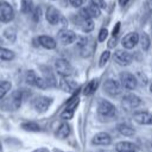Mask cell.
Listing matches in <instances>:
<instances>
[{
  "label": "cell",
  "mask_w": 152,
  "mask_h": 152,
  "mask_svg": "<svg viewBox=\"0 0 152 152\" xmlns=\"http://www.w3.org/2000/svg\"><path fill=\"white\" fill-rule=\"evenodd\" d=\"M40 14H42V11H40V7H36L33 10V20L37 23L39 19H40Z\"/></svg>",
  "instance_id": "obj_36"
},
{
  "label": "cell",
  "mask_w": 152,
  "mask_h": 152,
  "mask_svg": "<svg viewBox=\"0 0 152 152\" xmlns=\"http://www.w3.org/2000/svg\"><path fill=\"white\" fill-rule=\"evenodd\" d=\"M24 100V95L21 90H15L11 94V96L8 99L5 100V103L2 104V107L5 108V110H15L21 106V102Z\"/></svg>",
  "instance_id": "obj_2"
},
{
  "label": "cell",
  "mask_w": 152,
  "mask_h": 152,
  "mask_svg": "<svg viewBox=\"0 0 152 152\" xmlns=\"http://www.w3.org/2000/svg\"><path fill=\"white\" fill-rule=\"evenodd\" d=\"M115 150L116 152H135L137 146L129 141H119L115 145Z\"/></svg>",
  "instance_id": "obj_17"
},
{
  "label": "cell",
  "mask_w": 152,
  "mask_h": 152,
  "mask_svg": "<svg viewBox=\"0 0 152 152\" xmlns=\"http://www.w3.org/2000/svg\"><path fill=\"white\" fill-rule=\"evenodd\" d=\"M110 142H112V138L106 132H100V133L95 134L94 138H93V140H91V144H94V145H101V146L109 145Z\"/></svg>",
  "instance_id": "obj_15"
},
{
  "label": "cell",
  "mask_w": 152,
  "mask_h": 152,
  "mask_svg": "<svg viewBox=\"0 0 152 152\" xmlns=\"http://www.w3.org/2000/svg\"><path fill=\"white\" fill-rule=\"evenodd\" d=\"M13 18H14L13 7L8 2L1 1L0 2V23H10Z\"/></svg>",
  "instance_id": "obj_6"
},
{
  "label": "cell",
  "mask_w": 152,
  "mask_h": 152,
  "mask_svg": "<svg viewBox=\"0 0 152 152\" xmlns=\"http://www.w3.org/2000/svg\"><path fill=\"white\" fill-rule=\"evenodd\" d=\"M120 84H121V87H124L128 90H133L138 86V80L133 74L124 71L120 74Z\"/></svg>",
  "instance_id": "obj_5"
},
{
  "label": "cell",
  "mask_w": 152,
  "mask_h": 152,
  "mask_svg": "<svg viewBox=\"0 0 152 152\" xmlns=\"http://www.w3.org/2000/svg\"><path fill=\"white\" fill-rule=\"evenodd\" d=\"M32 152H49V150H48V148H45V147H38V148L33 150Z\"/></svg>",
  "instance_id": "obj_41"
},
{
  "label": "cell",
  "mask_w": 152,
  "mask_h": 152,
  "mask_svg": "<svg viewBox=\"0 0 152 152\" xmlns=\"http://www.w3.org/2000/svg\"><path fill=\"white\" fill-rule=\"evenodd\" d=\"M103 90H104L108 95H110V96H116V95H119V94L121 93V84H120V82L109 78V80H107V81L104 82V84H103Z\"/></svg>",
  "instance_id": "obj_9"
},
{
  "label": "cell",
  "mask_w": 152,
  "mask_h": 152,
  "mask_svg": "<svg viewBox=\"0 0 152 152\" xmlns=\"http://www.w3.org/2000/svg\"><path fill=\"white\" fill-rule=\"evenodd\" d=\"M20 11L24 14H28L33 11V1L32 0H21L20 2Z\"/></svg>",
  "instance_id": "obj_22"
},
{
  "label": "cell",
  "mask_w": 152,
  "mask_h": 152,
  "mask_svg": "<svg viewBox=\"0 0 152 152\" xmlns=\"http://www.w3.org/2000/svg\"><path fill=\"white\" fill-rule=\"evenodd\" d=\"M86 11H87L88 17L91 19V18H96V17H99V15H100V11H101V10L90 2V4L86 7Z\"/></svg>",
  "instance_id": "obj_26"
},
{
  "label": "cell",
  "mask_w": 152,
  "mask_h": 152,
  "mask_svg": "<svg viewBox=\"0 0 152 152\" xmlns=\"http://www.w3.org/2000/svg\"><path fill=\"white\" fill-rule=\"evenodd\" d=\"M69 4L72 7H81V5L83 4V0H69Z\"/></svg>",
  "instance_id": "obj_37"
},
{
  "label": "cell",
  "mask_w": 152,
  "mask_h": 152,
  "mask_svg": "<svg viewBox=\"0 0 152 152\" xmlns=\"http://www.w3.org/2000/svg\"><path fill=\"white\" fill-rule=\"evenodd\" d=\"M96 49V43L91 37H82L77 42V50L83 58L90 57Z\"/></svg>",
  "instance_id": "obj_1"
},
{
  "label": "cell",
  "mask_w": 152,
  "mask_h": 152,
  "mask_svg": "<svg viewBox=\"0 0 152 152\" xmlns=\"http://www.w3.org/2000/svg\"><path fill=\"white\" fill-rule=\"evenodd\" d=\"M52 103V97L49 96H38L33 101V108L38 113H44L49 109V107Z\"/></svg>",
  "instance_id": "obj_8"
},
{
  "label": "cell",
  "mask_w": 152,
  "mask_h": 152,
  "mask_svg": "<svg viewBox=\"0 0 152 152\" xmlns=\"http://www.w3.org/2000/svg\"><path fill=\"white\" fill-rule=\"evenodd\" d=\"M59 87H61L62 90L68 91V93H71V91H74V89L76 88V83H75L74 81L66 80V77H61Z\"/></svg>",
  "instance_id": "obj_19"
},
{
  "label": "cell",
  "mask_w": 152,
  "mask_h": 152,
  "mask_svg": "<svg viewBox=\"0 0 152 152\" xmlns=\"http://www.w3.org/2000/svg\"><path fill=\"white\" fill-rule=\"evenodd\" d=\"M0 152H4V148H2V142L0 141Z\"/></svg>",
  "instance_id": "obj_43"
},
{
  "label": "cell",
  "mask_w": 152,
  "mask_h": 152,
  "mask_svg": "<svg viewBox=\"0 0 152 152\" xmlns=\"http://www.w3.org/2000/svg\"><path fill=\"white\" fill-rule=\"evenodd\" d=\"M150 90H151V93H152V83H151V86H150Z\"/></svg>",
  "instance_id": "obj_44"
},
{
  "label": "cell",
  "mask_w": 152,
  "mask_h": 152,
  "mask_svg": "<svg viewBox=\"0 0 152 152\" xmlns=\"http://www.w3.org/2000/svg\"><path fill=\"white\" fill-rule=\"evenodd\" d=\"M72 116H74V112H71V110H66V109L61 114V118L64 119V120H69V119H71Z\"/></svg>",
  "instance_id": "obj_34"
},
{
  "label": "cell",
  "mask_w": 152,
  "mask_h": 152,
  "mask_svg": "<svg viewBox=\"0 0 152 152\" xmlns=\"http://www.w3.org/2000/svg\"><path fill=\"white\" fill-rule=\"evenodd\" d=\"M114 61L120 64V65H129L133 61V57L129 52L124 51V50H118L114 52Z\"/></svg>",
  "instance_id": "obj_10"
},
{
  "label": "cell",
  "mask_w": 152,
  "mask_h": 152,
  "mask_svg": "<svg viewBox=\"0 0 152 152\" xmlns=\"http://www.w3.org/2000/svg\"><path fill=\"white\" fill-rule=\"evenodd\" d=\"M97 86H99V81H97V80H93V81H90V82L84 87V89H83V94H84L86 96L93 94V93L97 89Z\"/></svg>",
  "instance_id": "obj_24"
},
{
  "label": "cell",
  "mask_w": 152,
  "mask_h": 152,
  "mask_svg": "<svg viewBox=\"0 0 152 152\" xmlns=\"http://www.w3.org/2000/svg\"><path fill=\"white\" fill-rule=\"evenodd\" d=\"M109 58H110V52L108 51V50H106V51H103L102 52V55L100 56V63H99V65L102 68V66H104L106 65V63L109 61Z\"/></svg>",
  "instance_id": "obj_32"
},
{
  "label": "cell",
  "mask_w": 152,
  "mask_h": 152,
  "mask_svg": "<svg viewBox=\"0 0 152 152\" xmlns=\"http://www.w3.org/2000/svg\"><path fill=\"white\" fill-rule=\"evenodd\" d=\"M38 43H39L40 46H43V48H45V49H48V50H52V49H55L56 45H57V44H56V40H55L52 37L46 36V34L39 36V37H38Z\"/></svg>",
  "instance_id": "obj_16"
},
{
  "label": "cell",
  "mask_w": 152,
  "mask_h": 152,
  "mask_svg": "<svg viewBox=\"0 0 152 152\" xmlns=\"http://www.w3.org/2000/svg\"><path fill=\"white\" fill-rule=\"evenodd\" d=\"M115 45H116V37H112V38L109 39L108 48H109V49H112V48H114Z\"/></svg>",
  "instance_id": "obj_40"
},
{
  "label": "cell",
  "mask_w": 152,
  "mask_h": 152,
  "mask_svg": "<svg viewBox=\"0 0 152 152\" xmlns=\"http://www.w3.org/2000/svg\"><path fill=\"white\" fill-rule=\"evenodd\" d=\"M129 0H119V2H120V5L121 6H125V5H127V2H128Z\"/></svg>",
  "instance_id": "obj_42"
},
{
  "label": "cell",
  "mask_w": 152,
  "mask_h": 152,
  "mask_svg": "<svg viewBox=\"0 0 152 152\" xmlns=\"http://www.w3.org/2000/svg\"><path fill=\"white\" fill-rule=\"evenodd\" d=\"M145 10L147 12H152V0H145Z\"/></svg>",
  "instance_id": "obj_39"
},
{
  "label": "cell",
  "mask_w": 152,
  "mask_h": 152,
  "mask_svg": "<svg viewBox=\"0 0 152 152\" xmlns=\"http://www.w3.org/2000/svg\"><path fill=\"white\" fill-rule=\"evenodd\" d=\"M93 28H94V21H93L91 19L83 20V23H82V31H83V32L88 33V32L93 31Z\"/></svg>",
  "instance_id": "obj_31"
},
{
  "label": "cell",
  "mask_w": 152,
  "mask_h": 152,
  "mask_svg": "<svg viewBox=\"0 0 152 152\" xmlns=\"http://www.w3.org/2000/svg\"><path fill=\"white\" fill-rule=\"evenodd\" d=\"M12 83L10 81H0V100L6 96V94L11 90Z\"/></svg>",
  "instance_id": "obj_25"
},
{
  "label": "cell",
  "mask_w": 152,
  "mask_h": 152,
  "mask_svg": "<svg viewBox=\"0 0 152 152\" xmlns=\"http://www.w3.org/2000/svg\"><path fill=\"white\" fill-rule=\"evenodd\" d=\"M107 36H108L107 28H101V31L99 32V40L100 42H104V39L107 38Z\"/></svg>",
  "instance_id": "obj_33"
},
{
  "label": "cell",
  "mask_w": 152,
  "mask_h": 152,
  "mask_svg": "<svg viewBox=\"0 0 152 152\" xmlns=\"http://www.w3.org/2000/svg\"><path fill=\"white\" fill-rule=\"evenodd\" d=\"M90 2H91L93 5H95L96 7H99L100 10L106 7V2H104V0H90Z\"/></svg>",
  "instance_id": "obj_35"
},
{
  "label": "cell",
  "mask_w": 152,
  "mask_h": 152,
  "mask_svg": "<svg viewBox=\"0 0 152 152\" xmlns=\"http://www.w3.org/2000/svg\"><path fill=\"white\" fill-rule=\"evenodd\" d=\"M45 18H46L48 23L51 24V25H57L59 23V20H62V17H61L59 11L56 7H53V6H49L46 8Z\"/></svg>",
  "instance_id": "obj_11"
},
{
  "label": "cell",
  "mask_w": 152,
  "mask_h": 152,
  "mask_svg": "<svg viewBox=\"0 0 152 152\" xmlns=\"http://www.w3.org/2000/svg\"><path fill=\"white\" fill-rule=\"evenodd\" d=\"M78 102H80V99H78V96H75V97H71L69 101H68V103H66V110H71V112H74L75 109H76V107L78 106Z\"/></svg>",
  "instance_id": "obj_30"
},
{
  "label": "cell",
  "mask_w": 152,
  "mask_h": 152,
  "mask_svg": "<svg viewBox=\"0 0 152 152\" xmlns=\"http://www.w3.org/2000/svg\"><path fill=\"white\" fill-rule=\"evenodd\" d=\"M140 97L134 95V94H127L122 97V101H121V106L125 110H132L134 108H137L139 104H140Z\"/></svg>",
  "instance_id": "obj_7"
},
{
  "label": "cell",
  "mask_w": 152,
  "mask_h": 152,
  "mask_svg": "<svg viewBox=\"0 0 152 152\" xmlns=\"http://www.w3.org/2000/svg\"><path fill=\"white\" fill-rule=\"evenodd\" d=\"M4 37L11 42V43H14L15 39H17V31L14 27H7L4 30Z\"/></svg>",
  "instance_id": "obj_23"
},
{
  "label": "cell",
  "mask_w": 152,
  "mask_h": 152,
  "mask_svg": "<svg viewBox=\"0 0 152 152\" xmlns=\"http://www.w3.org/2000/svg\"><path fill=\"white\" fill-rule=\"evenodd\" d=\"M75 39H76V34L71 30L63 28L58 32V40L64 45H69V44L74 43Z\"/></svg>",
  "instance_id": "obj_13"
},
{
  "label": "cell",
  "mask_w": 152,
  "mask_h": 152,
  "mask_svg": "<svg viewBox=\"0 0 152 152\" xmlns=\"http://www.w3.org/2000/svg\"><path fill=\"white\" fill-rule=\"evenodd\" d=\"M70 132H71L70 125H69L68 122H62V124L58 126L57 131H56V137H57L58 139H64V138H66V137L70 134Z\"/></svg>",
  "instance_id": "obj_18"
},
{
  "label": "cell",
  "mask_w": 152,
  "mask_h": 152,
  "mask_svg": "<svg viewBox=\"0 0 152 152\" xmlns=\"http://www.w3.org/2000/svg\"><path fill=\"white\" fill-rule=\"evenodd\" d=\"M55 69L58 72V75H61V77H68L74 72L71 64L64 58H58L55 62Z\"/></svg>",
  "instance_id": "obj_4"
},
{
  "label": "cell",
  "mask_w": 152,
  "mask_h": 152,
  "mask_svg": "<svg viewBox=\"0 0 152 152\" xmlns=\"http://www.w3.org/2000/svg\"><path fill=\"white\" fill-rule=\"evenodd\" d=\"M97 113H99V115H100L101 118L109 120V119H112V118L115 116L116 109H115L114 104L110 103L109 101H107V100H101V101L99 102V106H97Z\"/></svg>",
  "instance_id": "obj_3"
},
{
  "label": "cell",
  "mask_w": 152,
  "mask_h": 152,
  "mask_svg": "<svg viewBox=\"0 0 152 152\" xmlns=\"http://www.w3.org/2000/svg\"><path fill=\"white\" fill-rule=\"evenodd\" d=\"M133 119L139 125H152V114L148 112H137L133 114Z\"/></svg>",
  "instance_id": "obj_14"
},
{
  "label": "cell",
  "mask_w": 152,
  "mask_h": 152,
  "mask_svg": "<svg viewBox=\"0 0 152 152\" xmlns=\"http://www.w3.org/2000/svg\"><path fill=\"white\" fill-rule=\"evenodd\" d=\"M139 42H140V44H141L142 50H145V51H146V50L150 48L151 40H150V37H148V34H147V33L142 32V33L139 36Z\"/></svg>",
  "instance_id": "obj_29"
},
{
  "label": "cell",
  "mask_w": 152,
  "mask_h": 152,
  "mask_svg": "<svg viewBox=\"0 0 152 152\" xmlns=\"http://www.w3.org/2000/svg\"><path fill=\"white\" fill-rule=\"evenodd\" d=\"M139 43V34L137 32H131V33H127L122 40H121V44L125 49L129 50V49H133L137 44Z\"/></svg>",
  "instance_id": "obj_12"
},
{
  "label": "cell",
  "mask_w": 152,
  "mask_h": 152,
  "mask_svg": "<svg viewBox=\"0 0 152 152\" xmlns=\"http://www.w3.org/2000/svg\"><path fill=\"white\" fill-rule=\"evenodd\" d=\"M116 128H118L119 133L122 134V135H125V137H132V135H134V129H133V127H132L131 125L126 124V122L119 124Z\"/></svg>",
  "instance_id": "obj_20"
},
{
  "label": "cell",
  "mask_w": 152,
  "mask_h": 152,
  "mask_svg": "<svg viewBox=\"0 0 152 152\" xmlns=\"http://www.w3.org/2000/svg\"><path fill=\"white\" fill-rule=\"evenodd\" d=\"M119 31H120V23H116L115 26L113 27V31H112L113 37H116V36L119 34Z\"/></svg>",
  "instance_id": "obj_38"
},
{
  "label": "cell",
  "mask_w": 152,
  "mask_h": 152,
  "mask_svg": "<svg viewBox=\"0 0 152 152\" xmlns=\"http://www.w3.org/2000/svg\"><path fill=\"white\" fill-rule=\"evenodd\" d=\"M20 127L24 129V131H28V132H39L40 131V127L38 124L33 122V121H25L20 125Z\"/></svg>",
  "instance_id": "obj_21"
},
{
  "label": "cell",
  "mask_w": 152,
  "mask_h": 152,
  "mask_svg": "<svg viewBox=\"0 0 152 152\" xmlns=\"http://www.w3.org/2000/svg\"><path fill=\"white\" fill-rule=\"evenodd\" d=\"M37 74L33 71V70H27L26 74H25V80H26V83L30 84V86H34L36 87V81H37Z\"/></svg>",
  "instance_id": "obj_28"
},
{
  "label": "cell",
  "mask_w": 152,
  "mask_h": 152,
  "mask_svg": "<svg viewBox=\"0 0 152 152\" xmlns=\"http://www.w3.org/2000/svg\"><path fill=\"white\" fill-rule=\"evenodd\" d=\"M14 58V52L6 48H0V59L2 61H12Z\"/></svg>",
  "instance_id": "obj_27"
}]
</instances>
